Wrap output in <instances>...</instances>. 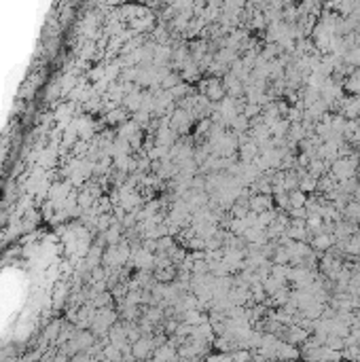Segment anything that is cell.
Masks as SVG:
<instances>
[{
  "instance_id": "obj_1",
  "label": "cell",
  "mask_w": 360,
  "mask_h": 362,
  "mask_svg": "<svg viewBox=\"0 0 360 362\" xmlns=\"http://www.w3.org/2000/svg\"><path fill=\"white\" fill-rule=\"evenodd\" d=\"M293 204H295V206L303 204V195H301V193H295V195H293Z\"/></svg>"
}]
</instances>
